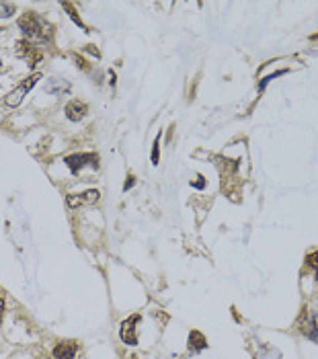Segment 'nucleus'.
Segmentation results:
<instances>
[{
	"label": "nucleus",
	"mask_w": 318,
	"mask_h": 359,
	"mask_svg": "<svg viewBox=\"0 0 318 359\" xmlns=\"http://www.w3.org/2000/svg\"><path fill=\"white\" fill-rule=\"evenodd\" d=\"M3 314H5V300L0 296V323H3Z\"/></svg>",
	"instance_id": "16"
},
{
	"label": "nucleus",
	"mask_w": 318,
	"mask_h": 359,
	"mask_svg": "<svg viewBox=\"0 0 318 359\" xmlns=\"http://www.w3.org/2000/svg\"><path fill=\"white\" fill-rule=\"evenodd\" d=\"M134 183H136V181H134V177L130 175V177H128V181L124 183V191H128V189H132V187H134Z\"/></svg>",
	"instance_id": "15"
},
{
	"label": "nucleus",
	"mask_w": 318,
	"mask_h": 359,
	"mask_svg": "<svg viewBox=\"0 0 318 359\" xmlns=\"http://www.w3.org/2000/svg\"><path fill=\"white\" fill-rule=\"evenodd\" d=\"M76 351H78V345L68 341V343H60L56 349H54V357L56 359H74L76 357Z\"/></svg>",
	"instance_id": "8"
},
{
	"label": "nucleus",
	"mask_w": 318,
	"mask_h": 359,
	"mask_svg": "<svg viewBox=\"0 0 318 359\" xmlns=\"http://www.w3.org/2000/svg\"><path fill=\"white\" fill-rule=\"evenodd\" d=\"M140 323V316L134 314L130 316L128 321L122 323V329H119V335H122V341L126 345H136L138 343V337H136V325Z\"/></svg>",
	"instance_id": "5"
},
{
	"label": "nucleus",
	"mask_w": 318,
	"mask_h": 359,
	"mask_svg": "<svg viewBox=\"0 0 318 359\" xmlns=\"http://www.w3.org/2000/svg\"><path fill=\"white\" fill-rule=\"evenodd\" d=\"M158 146H161V136L154 140V146H152V165H158Z\"/></svg>",
	"instance_id": "13"
},
{
	"label": "nucleus",
	"mask_w": 318,
	"mask_h": 359,
	"mask_svg": "<svg viewBox=\"0 0 318 359\" xmlns=\"http://www.w3.org/2000/svg\"><path fill=\"white\" fill-rule=\"evenodd\" d=\"M66 165L72 173H78L81 169H85L87 165L89 167H99V156L93 154V152H87V154H72V156H66Z\"/></svg>",
	"instance_id": "3"
},
{
	"label": "nucleus",
	"mask_w": 318,
	"mask_h": 359,
	"mask_svg": "<svg viewBox=\"0 0 318 359\" xmlns=\"http://www.w3.org/2000/svg\"><path fill=\"white\" fill-rule=\"evenodd\" d=\"M87 52H91V54H95L99 58V50H95V46H87Z\"/></svg>",
	"instance_id": "17"
},
{
	"label": "nucleus",
	"mask_w": 318,
	"mask_h": 359,
	"mask_svg": "<svg viewBox=\"0 0 318 359\" xmlns=\"http://www.w3.org/2000/svg\"><path fill=\"white\" fill-rule=\"evenodd\" d=\"M64 9H68V11H70V17H72V21H74L76 25H81V27H83V29L87 31V27L83 25V21H81V17H78V15L74 13V9H72V5H70V3H64Z\"/></svg>",
	"instance_id": "12"
},
{
	"label": "nucleus",
	"mask_w": 318,
	"mask_h": 359,
	"mask_svg": "<svg viewBox=\"0 0 318 359\" xmlns=\"http://www.w3.org/2000/svg\"><path fill=\"white\" fill-rule=\"evenodd\" d=\"M87 111H89V107L83 101H70L66 105V117L70 122H81V119H85Z\"/></svg>",
	"instance_id": "7"
},
{
	"label": "nucleus",
	"mask_w": 318,
	"mask_h": 359,
	"mask_svg": "<svg viewBox=\"0 0 318 359\" xmlns=\"http://www.w3.org/2000/svg\"><path fill=\"white\" fill-rule=\"evenodd\" d=\"M306 261H308V265H310V267H314V269H316V279H318V251H316V253H312Z\"/></svg>",
	"instance_id": "14"
},
{
	"label": "nucleus",
	"mask_w": 318,
	"mask_h": 359,
	"mask_svg": "<svg viewBox=\"0 0 318 359\" xmlns=\"http://www.w3.org/2000/svg\"><path fill=\"white\" fill-rule=\"evenodd\" d=\"M42 78V74L39 72H35V74H31L29 78H25V81L19 85V87H15L9 95H7V99H5V103L9 105V107H17V105H21V101L25 99V95L37 85V81Z\"/></svg>",
	"instance_id": "2"
},
{
	"label": "nucleus",
	"mask_w": 318,
	"mask_h": 359,
	"mask_svg": "<svg viewBox=\"0 0 318 359\" xmlns=\"http://www.w3.org/2000/svg\"><path fill=\"white\" fill-rule=\"evenodd\" d=\"M15 13V5L13 3H0V19H7Z\"/></svg>",
	"instance_id": "11"
},
{
	"label": "nucleus",
	"mask_w": 318,
	"mask_h": 359,
	"mask_svg": "<svg viewBox=\"0 0 318 359\" xmlns=\"http://www.w3.org/2000/svg\"><path fill=\"white\" fill-rule=\"evenodd\" d=\"M208 347V341H206V337L200 333V331H193L191 335H189V349L191 351H202V349H206Z\"/></svg>",
	"instance_id": "9"
},
{
	"label": "nucleus",
	"mask_w": 318,
	"mask_h": 359,
	"mask_svg": "<svg viewBox=\"0 0 318 359\" xmlns=\"http://www.w3.org/2000/svg\"><path fill=\"white\" fill-rule=\"evenodd\" d=\"M19 27L21 31L29 37V39H42V42H46V39H50V31L48 25L39 19L35 13H25L21 19H19Z\"/></svg>",
	"instance_id": "1"
},
{
	"label": "nucleus",
	"mask_w": 318,
	"mask_h": 359,
	"mask_svg": "<svg viewBox=\"0 0 318 359\" xmlns=\"http://www.w3.org/2000/svg\"><path fill=\"white\" fill-rule=\"evenodd\" d=\"M99 202V191L97 189H89L85 193H70L66 197L68 208H83V206H93Z\"/></svg>",
	"instance_id": "4"
},
{
	"label": "nucleus",
	"mask_w": 318,
	"mask_h": 359,
	"mask_svg": "<svg viewBox=\"0 0 318 359\" xmlns=\"http://www.w3.org/2000/svg\"><path fill=\"white\" fill-rule=\"evenodd\" d=\"M46 91L52 93V95H62V93L70 91V85L66 81H60V78H52V81L46 85Z\"/></svg>",
	"instance_id": "10"
},
{
	"label": "nucleus",
	"mask_w": 318,
	"mask_h": 359,
	"mask_svg": "<svg viewBox=\"0 0 318 359\" xmlns=\"http://www.w3.org/2000/svg\"><path fill=\"white\" fill-rule=\"evenodd\" d=\"M17 56H19V58H25L31 66H35L39 60H42V54H39V52L27 42V39H21V42H17Z\"/></svg>",
	"instance_id": "6"
},
{
	"label": "nucleus",
	"mask_w": 318,
	"mask_h": 359,
	"mask_svg": "<svg viewBox=\"0 0 318 359\" xmlns=\"http://www.w3.org/2000/svg\"><path fill=\"white\" fill-rule=\"evenodd\" d=\"M197 179H200V181H197V183H195V187H197V189H202V187H204L206 183H204V179H202V177H197Z\"/></svg>",
	"instance_id": "18"
}]
</instances>
